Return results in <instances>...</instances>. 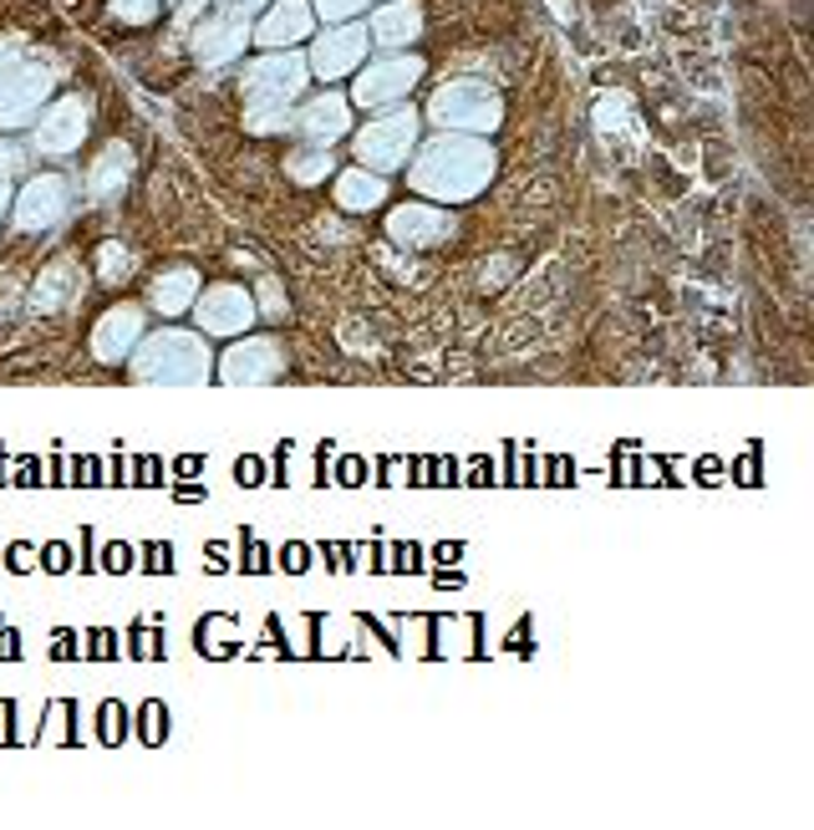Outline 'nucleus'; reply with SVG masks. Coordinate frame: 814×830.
I'll list each match as a JSON object with an SVG mask.
<instances>
[{
	"mask_svg": "<svg viewBox=\"0 0 814 830\" xmlns=\"http://www.w3.org/2000/svg\"><path fill=\"white\" fill-rule=\"evenodd\" d=\"M494 168H499V153L483 138L438 133L423 149H413V158H408V183H413L423 200L468 204L494 183Z\"/></svg>",
	"mask_w": 814,
	"mask_h": 830,
	"instance_id": "nucleus-1",
	"label": "nucleus"
},
{
	"mask_svg": "<svg viewBox=\"0 0 814 830\" xmlns=\"http://www.w3.org/2000/svg\"><path fill=\"white\" fill-rule=\"evenodd\" d=\"M128 378L133 382H204L215 378V357H209V336L199 332H148L128 357Z\"/></svg>",
	"mask_w": 814,
	"mask_h": 830,
	"instance_id": "nucleus-2",
	"label": "nucleus"
},
{
	"mask_svg": "<svg viewBox=\"0 0 814 830\" xmlns=\"http://www.w3.org/2000/svg\"><path fill=\"white\" fill-rule=\"evenodd\" d=\"M351 153L357 164L372 168V174H398L413 158L417 138H423V117L402 102V107H383L377 117H366L362 128H351Z\"/></svg>",
	"mask_w": 814,
	"mask_h": 830,
	"instance_id": "nucleus-3",
	"label": "nucleus"
},
{
	"mask_svg": "<svg viewBox=\"0 0 814 830\" xmlns=\"http://www.w3.org/2000/svg\"><path fill=\"white\" fill-rule=\"evenodd\" d=\"M428 123L438 133H494L504 123V98L479 77H453L432 87Z\"/></svg>",
	"mask_w": 814,
	"mask_h": 830,
	"instance_id": "nucleus-4",
	"label": "nucleus"
},
{
	"mask_svg": "<svg viewBox=\"0 0 814 830\" xmlns=\"http://www.w3.org/2000/svg\"><path fill=\"white\" fill-rule=\"evenodd\" d=\"M428 77V62L417 51H387V56H372L357 67V82H351V102L366 107V113H383V107H402V102L417 92V82Z\"/></svg>",
	"mask_w": 814,
	"mask_h": 830,
	"instance_id": "nucleus-5",
	"label": "nucleus"
},
{
	"mask_svg": "<svg viewBox=\"0 0 814 830\" xmlns=\"http://www.w3.org/2000/svg\"><path fill=\"white\" fill-rule=\"evenodd\" d=\"M311 87V67H306V51H266L255 56L240 77V92L245 102H260V107H296V98H306Z\"/></svg>",
	"mask_w": 814,
	"mask_h": 830,
	"instance_id": "nucleus-6",
	"label": "nucleus"
},
{
	"mask_svg": "<svg viewBox=\"0 0 814 830\" xmlns=\"http://www.w3.org/2000/svg\"><path fill=\"white\" fill-rule=\"evenodd\" d=\"M260 327V311H255V291L240 281H215L204 285L199 301H194V332L215 336V342H234Z\"/></svg>",
	"mask_w": 814,
	"mask_h": 830,
	"instance_id": "nucleus-7",
	"label": "nucleus"
},
{
	"mask_svg": "<svg viewBox=\"0 0 814 830\" xmlns=\"http://www.w3.org/2000/svg\"><path fill=\"white\" fill-rule=\"evenodd\" d=\"M290 372V352H285V336H260L245 332L234 336L230 352L215 362V378L230 382V387H255V382H281Z\"/></svg>",
	"mask_w": 814,
	"mask_h": 830,
	"instance_id": "nucleus-8",
	"label": "nucleus"
},
{
	"mask_svg": "<svg viewBox=\"0 0 814 830\" xmlns=\"http://www.w3.org/2000/svg\"><path fill=\"white\" fill-rule=\"evenodd\" d=\"M87 133H92V98L67 92L51 107H41V117L31 123V153L36 158H72V153H82Z\"/></svg>",
	"mask_w": 814,
	"mask_h": 830,
	"instance_id": "nucleus-9",
	"label": "nucleus"
},
{
	"mask_svg": "<svg viewBox=\"0 0 814 830\" xmlns=\"http://www.w3.org/2000/svg\"><path fill=\"white\" fill-rule=\"evenodd\" d=\"M72 215V179L67 174H26L11 204V230L16 234H51Z\"/></svg>",
	"mask_w": 814,
	"mask_h": 830,
	"instance_id": "nucleus-10",
	"label": "nucleus"
},
{
	"mask_svg": "<svg viewBox=\"0 0 814 830\" xmlns=\"http://www.w3.org/2000/svg\"><path fill=\"white\" fill-rule=\"evenodd\" d=\"M366 51H372V31H366V21H341V26H326V31L311 41L306 51V67L316 82H347L357 77V67L366 62Z\"/></svg>",
	"mask_w": 814,
	"mask_h": 830,
	"instance_id": "nucleus-11",
	"label": "nucleus"
},
{
	"mask_svg": "<svg viewBox=\"0 0 814 830\" xmlns=\"http://www.w3.org/2000/svg\"><path fill=\"white\" fill-rule=\"evenodd\" d=\"M51 87H56V62H21L16 72L0 77V133H16L41 117Z\"/></svg>",
	"mask_w": 814,
	"mask_h": 830,
	"instance_id": "nucleus-12",
	"label": "nucleus"
},
{
	"mask_svg": "<svg viewBox=\"0 0 814 830\" xmlns=\"http://www.w3.org/2000/svg\"><path fill=\"white\" fill-rule=\"evenodd\" d=\"M387 240L402 250H443L458 240V215L428 200H402L387 209Z\"/></svg>",
	"mask_w": 814,
	"mask_h": 830,
	"instance_id": "nucleus-13",
	"label": "nucleus"
},
{
	"mask_svg": "<svg viewBox=\"0 0 814 830\" xmlns=\"http://www.w3.org/2000/svg\"><path fill=\"white\" fill-rule=\"evenodd\" d=\"M143 336H148V306L117 301V306H107V311L92 321V332H87V357L102 362V367H122Z\"/></svg>",
	"mask_w": 814,
	"mask_h": 830,
	"instance_id": "nucleus-14",
	"label": "nucleus"
},
{
	"mask_svg": "<svg viewBox=\"0 0 814 830\" xmlns=\"http://www.w3.org/2000/svg\"><path fill=\"white\" fill-rule=\"evenodd\" d=\"M249 41H255V26L245 16H230V11H209L189 26V56L199 67H230L245 56Z\"/></svg>",
	"mask_w": 814,
	"mask_h": 830,
	"instance_id": "nucleus-15",
	"label": "nucleus"
},
{
	"mask_svg": "<svg viewBox=\"0 0 814 830\" xmlns=\"http://www.w3.org/2000/svg\"><path fill=\"white\" fill-rule=\"evenodd\" d=\"M87 296V270L77 266V255H56L36 270V281L26 285V311L31 316H67L77 311Z\"/></svg>",
	"mask_w": 814,
	"mask_h": 830,
	"instance_id": "nucleus-16",
	"label": "nucleus"
},
{
	"mask_svg": "<svg viewBox=\"0 0 814 830\" xmlns=\"http://www.w3.org/2000/svg\"><path fill=\"white\" fill-rule=\"evenodd\" d=\"M290 133H300V143H316V149H336L351 133V98L321 87L290 113Z\"/></svg>",
	"mask_w": 814,
	"mask_h": 830,
	"instance_id": "nucleus-17",
	"label": "nucleus"
},
{
	"mask_svg": "<svg viewBox=\"0 0 814 830\" xmlns=\"http://www.w3.org/2000/svg\"><path fill=\"white\" fill-rule=\"evenodd\" d=\"M204 291V276L189 260H173V266L153 270L148 285H143V306H148L153 316H164V321H179V316L194 311V301H199Z\"/></svg>",
	"mask_w": 814,
	"mask_h": 830,
	"instance_id": "nucleus-18",
	"label": "nucleus"
},
{
	"mask_svg": "<svg viewBox=\"0 0 814 830\" xmlns=\"http://www.w3.org/2000/svg\"><path fill=\"white\" fill-rule=\"evenodd\" d=\"M366 31H372V47L408 51V47L423 41V31H428V11H423V0H383V5L366 16Z\"/></svg>",
	"mask_w": 814,
	"mask_h": 830,
	"instance_id": "nucleus-19",
	"label": "nucleus"
},
{
	"mask_svg": "<svg viewBox=\"0 0 814 830\" xmlns=\"http://www.w3.org/2000/svg\"><path fill=\"white\" fill-rule=\"evenodd\" d=\"M133 143H122V138H113L107 149L87 164V179H82V189H87V200L92 204H102V209H113L122 194H128V179H133Z\"/></svg>",
	"mask_w": 814,
	"mask_h": 830,
	"instance_id": "nucleus-20",
	"label": "nucleus"
},
{
	"mask_svg": "<svg viewBox=\"0 0 814 830\" xmlns=\"http://www.w3.org/2000/svg\"><path fill=\"white\" fill-rule=\"evenodd\" d=\"M311 26H316L311 0H270L260 26H255V47L290 51V47H300V41H311Z\"/></svg>",
	"mask_w": 814,
	"mask_h": 830,
	"instance_id": "nucleus-21",
	"label": "nucleus"
},
{
	"mask_svg": "<svg viewBox=\"0 0 814 830\" xmlns=\"http://www.w3.org/2000/svg\"><path fill=\"white\" fill-rule=\"evenodd\" d=\"M387 174H372V168H341L336 174V189H332V200H336V209L341 215H377L387 204Z\"/></svg>",
	"mask_w": 814,
	"mask_h": 830,
	"instance_id": "nucleus-22",
	"label": "nucleus"
},
{
	"mask_svg": "<svg viewBox=\"0 0 814 830\" xmlns=\"http://www.w3.org/2000/svg\"><path fill=\"white\" fill-rule=\"evenodd\" d=\"M281 174L296 183V189H316V183L336 179V153L316 149V143H300V149H290L281 158Z\"/></svg>",
	"mask_w": 814,
	"mask_h": 830,
	"instance_id": "nucleus-23",
	"label": "nucleus"
},
{
	"mask_svg": "<svg viewBox=\"0 0 814 830\" xmlns=\"http://www.w3.org/2000/svg\"><path fill=\"white\" fill-rule=\"evenodd\" d=\"M92 276H98V285H107V291L128 285L138 276V250L122 245V240H102L98 255H92Z\"/></svg>",
	"mask_w": 814,
	"mask_h": 830,
	"instance_id": "nucleus-24",
	"label": "nucleus"
},
{
	"mask_svg": "<svg viewBox=\"0 0 814 830\" xmlns=\"http://www.w3.org/2000/svg\"><path fill=\"white\" fill-rule=\"evenodd\" d=\"M290 113L296 107H260V102H245V133L249 138H275V133H290Z\"/></svg>",
	"mask_w": 814,
	"mask_h": 830,
	"instance_id": "nucleus-25",
	"label": "nucleus"
},
{
	"mask_svg": "<svg viewBox=\"0 0 814 830\" xmlns=\"http://www.w3.org/2000/svg\"><path fill=\"white\" fill-rule=\"evenodd\" d=\"M107 16L122 26H148L164 16V0H107Z\"/></svg>",
	"mask_w": 814,
	"mask_h": 830,
	"instance_id": "nucleus-26",
	"label": "nucleus"
},
{
	"mask_svg": "<svg viewBox=\"0 0 814 830\" xmlns=\"http://www.w3.org/2000/svg\"><path fill=\"white\" fill-rule=\"evenodd\" d=\"M255 311H260V321H285L290 301H285V285L275 276H266V281L255 285Z\"/></svg>",
	"mask_w": 814,
	"mask_h": 830,
	"instance_id": "nucleus-27",
	"label": "nucleus"
},
{
	"mask_svg": "<svg viewBox=\"0 0 814 830\" xmlns=\"http://www.w3.org/2000/svg\"><path fill=\"white\" fill-rule=\"evenodd\" d=\"M26 168H31V143L0 133V179H26Z\"/></svg>",
	"mask_w": 814,
	"mask_h": 830,
	"instance_id": "nucleus-28",
	"label": "nucleus"
},
{
	"mask_svg": "<svg viewBox=\"0 0 814 830\" xmlns=\"http://www.w3.org/2000/svg\"><path fill=\"white\" fill-rule=\"evenodd\" d=\"M199 648L209 652V657H230L234 652V627L219 616V622H204L199 627Z\"/></svg>",
	"mask_w": 814,
	"mask_h": 830,
	"instance_id": "nucleus-29",
	"label": "nucleus"
},
{
	"mask_svg": "<svg viewBox=\"0 0 814 830\" xmlns=\"http://www.w3.org/2000/svg\"><path fill=\"white\" fill-rule=\"evenodd\" d=\"M138 733H143V744H164L168 739V708L153 698V703H143V714H138Z\"/></svg>",
	"mask_w": 814,
	"mask_h": 830,
	"instance_id": "nucleus-30",
	"label": "nucleus"
},
{
	"mask_svg": "<svg viewBox=\"0 0 814 830\" xmlns=\"http://www.w3.org/2000/svg\"><path fill=\"white\" fill-rule=\"evenodd\" d=\"M138 565V550L128 546V540H107L98 556V571H107V576H122V571H133Z\"/></svg>",
	"mask_w": 814,
	"mask_h": 830,
	"instance_id": "nucleus-31",
	"label": "nucleus"
},
{
	"mask_svg": "<svg viewBox=\"0 0 814 830\" xmlns=\"http://www.w3.org/2000/svg\"><path fill=\"white\" fill-rule=\"evenodd\" d=\"M311 11H316L326 26H341V21H357L366 11V0H311Z\"/></svg>",
	"mask_w": 814,
	"mask_h": 830,
	"instance_id": "nucleus-32",
	"label": "nucleus"
},
{
	"mask_svg": "<svg viewBox=\"0 0 814 830\" xmlns=\"http://www.w3.org/2000/svg\"><path fill=\"white\" fill-rule=\"evenodd\" d=\"M138 571H148V576H168V571H173V546H168V540H148V546L138 550Z\"/></svg>",
	"mask_w": 814,
	"mask_h": 830,
	"instance_id": "nucleus-33",
	"label": "nucleus"
},
{
	"mask_svg": "<svg viewBox=\"0 0 814 830\" xmlns=\"http://www.w3.org/2000/svg\"><path fill=\"white\" fill-rule=\"evenodd\" d=\"M36 561L47 565L51 576H67L72 565H77V556H72V546H67V540H51V546H41V556H36Z\"/></svg>",
	"mask_w": 814,
	"mask_h": 830,
	"instance_id": "nucleus-34",
	"label": "nucleus"
},
{
	"mask_svg": "<svg viewBox=\"0 0 814 830\" xmlns=\"http://www.w3.org/2000/svg\"><path fill=\"white\" fill-rule=\"evenodd\" d=\"M128 733V714H122V703H102V744H117Z\"/></svg>",
	"mask_w": 814,
	"mask_h": 830,
	"instance_id": "nucleus-35",
	"label": "nucleus"
},
{
	"mask_svg": "<svg viewBox=\"0 0 814 830\" xmlns=\"http://www.w3.org/2000/svg\"><path fill=\"white\" fill-rule=\"evenodd\" d=\"M281 565L290 571V576H306V571H311V546H306V540H290V546H281Z\"/></svg>",
	"mask_w": 814,
	"mask_h": 830,
	"instance_id": "nucleus-36",
	"label": "nucleus"
},
{
	"mask_svg": "<svg viewBox=\"0 0 814 830\" xmlns=\"http://www.w3.org/2000/svg\"><path fill=\"white\" fill-rule=\"evenodd\" d=\"M240 565H245L249 576H266V571H270V550L260 546V540H249V535H245V550H240Z\"/></svg>",
	"mask_w": 814,
	"mask_h": 830,
	"instance_id": "nucleus-37",
	"label": "nucleus"
},
{
	"mask_svg": "<svg viewBox=\"0 0 814 830\" xmlns=\"http://www.w3.org/2000/svg\"><path fill=\"white\" fill-rule=\"evenodd\" d=\"M204 5H209V0H168V16H173V26L189 31V26L204 16Z\"/></svg>",
	"mask_w": 814,
	"mask_h": 830,
	"instance_id": "nucleus-38",
	"label": "nucleus"
},
{
	"mask_svg": "<svg viewBox=\"0 0 814 830\" xmlns=\"http://www.w3.org/2000/svg\"><path fill=\"white\" fill-rule=\"evenodd\" d=\"M21 62H26V41H16V36H0V77H5V72H16Z\"/></svg>",
	"mask_w": 814,
	"mask_h": 830,
	"instance_id": "nucleus-39",
	"label": "nucleus"
},
{
	"mask_svg": "<svg viewBox=\"0 0 814 830\" xmlns=\"http://www.w3.org/2000/svg\"><path fill=\"white\" fill-rule=\"evenodd\" d=\"M234 480L240 484H249V489H255V484H266V464H260V459H234Z\"/></svg>",
	"mask_w": 814,
	"mask_h": 830,
	"instance_id": "nucleus-40",
	"label": "nucleus"
},
{
	"mask_svg": "<svg viewBox=\"0 0 814 830\" xmlns=\"http://www.w3.org/2000/svg\"><path fill=\"white\" fill-rule=\"evenodd\" d=\"M392 571H423V546H398L392 550Z\"/></svg>",
	"mask_w": 814,
	"mask_h": 830,
	"instance_id": "nucleus-41",
	"label": "nucleus"
},
{
	"mask_svg": "<svg viewBox=\"0 0 814 830\" xmlns=\"http://www.w3.org/2000/svg\"><path fill=\"white\" fill-rule=\"evenodd\" d=\"M270 0H215V11H230V16H255V11H266Z\"/></svg>",
	"mask_w": 814,
	"mask_h": 830,
	"instance_id": "nucleus-42",
	"label": "nucleus"
},
{
	"mask_svg": "<svg viewBox=\"0 0 814 830\" xmlns=\"http://www.w3.org/2000/svg\"><path fill=\"white\" fill-rule=\"evenodd\" d=\"M36 484H41V464L26 454V459H21V469H16V489H36Z\"/></svg>",
	"mask_w": 814,
	"mask_h": 830,
	"instance_id": "nucleus-43",
	"label": "nucleus"
},
{
	"mask_svg": "<svg viewBox=\"0 0 814 830\" xmlns=\"http://www.w3.org/2000/svg\"><path fill=\"white\" fill-rule=\"evenodd\" d=\"M72 480L77 484H102V464L98 459H77V464H72Z\"/></svg>",
	"mask_w": 814,
	"mask_h": 830,
	"instance_id": "nucleus-44",
	"label": "nucleus"
},
{
	"mask_svg": "<svg viewBox=\"0 0 814 830\" xmlns=\"http://www.w3.org/2000/svg\"><path fill=\"white\" fill-rule=\"evenodd\" d=\"M92 657H117V631H92Z\"/></svg>",
	"mask_w": 814,
	"mask_h": 830,
	"instance_id": "nucleus-45",
	"label": "nucleus"
},
{
	"mask_svg": "<svg viewBox=\"0 0 814 830\" xmlns=\"http://www.w3.org/2000/svg\"><path fill=\"white\" fill-rule=\"evenodd\" d=\"M36 556H41V550H36V546H26V540H21V546H11V556H5V561H11V571H26V565H31Z\"/></svg>",
	"mask_w": 814,
	"mask_h": 830,
	"instance_id": "nucleus-46",
	"label": "nucleus"
},
{
	"mask_svg": "<svg viewBox=\"0 0 814 830\" xmlns=\"http://www.w3.org/2000/svg\"><path fill=\"white\" fill-rule=\"evenodd\" d=\"M0 657H5V663L21 657V631L16 627H0Z\"/></svg>",
	"mask_w": 814,
	"mask_h": 830,
	"instance_id": "nucleus-47",
	"label": "nucleus"
},
{
	"mask_svg": "<svg viewBox=\"0 0 814 830\" xmlns=\"http://www.w3.org/2000/svg\"><path fill=\"white\" fill-rule=\"evenodd\" d=\"M158 474H164V464H158L153 454H143V459H138V484H158Z\"/></svg>",
	"mask_w": 814,
	"mask_h": 830,
	"instance_id": "nucleus-48",
	"label": "nucleus"
},
{
	"mask_svg": "<svg viewBox=\"0 0 814 830\" xmlns=\"http://www.w3.org/2000/svg\"><path fill=\"white\" fill-rule=\"evenodd\" d=\"M199 469H204V459H199V454H183L179 464H173V474H179V480H194Z\"/></svg>",
	"mask_w": 814,
	"mask_h": 830,
	"instance_id": "nucleus-49",
	"label": "nucleus"
},
{
	"mask_svg": "<svg viewBox=\"0 0 814 830\" xmlns=\"http://www.w3.org/2000/svg\"><path fill=\"white\" fill-rule=\"evenodd\" d=\"M336 474H341V484H357L366 474V464H362V459H341V469H336Z\"/></svg>",
	"mask_w": 814,
	"mask_h": 830,
	"instance_id": "nucleus-50",
	"label": "nucleus"
},
{
	"mask_svg": "<svg viewBox=\"0 0 814 830\" xmlns=\"http://www.w3.org/2000/svg\"><path fill=\"white\" fill-rule=\"evenodd\" d=\"M11 204H16V189H11V179H0V225L11 219Z\"/></svg>",
	"mask_w": 814,
	"mask_h": 830,
	"instance_id": "nucleus-51",
	"label": "nucleus"
},
{
	"mask_svg": "<svg viewBox=\"0 0 814 830\" xmlns=\"http://www.w3.org/2000/svg\"><path fill=\"white\" fill-rule=\"evenodd\" d=\"M179 499H183V505H194V499H204V484L183 480V484H179Z\"/></svg>",
	"mask_w": 814,
	"mask_h": 830,
	"instance_id": "nucleus-52",
	"label": "nucleus"
},
{
	"mask_svg": "<svg viewBox=\"0 0 814 830\" xmlns=\"http://www.w3.org/2000/svg\"><path fill=\"white\" fill-rule=\"evenodd\" d=\"M77 637H72V631H62V637H56V657H77Z\"/></svg>",
	"mask_w": 814,
	"mask_h": 830,
	"instance_id": "nucleus-53",
	"label": "nucleus"
},
{
	"mask_svg": "<svg viewBox=\"0 0 814 830\" xmlns=\"http://www.w3.org/2000/svg\"><path fill=\"white\" fill-rule=\"evenodd\" d=\"M432 556H438V561H458V556H464V546H438Z\"/></svg>",
	"mask_w": 814,
	"mask_h": 830,
	"instance_id": "nucleus-54",
	"label": "nucleus"
},
{
	"mask_svg": "<svg viewBox=\"0 0 814 830\" xmlns=\"http://www.w3.org/2000/svg\"><path fill=\"white\" fill-rule=\"evenodd\" d=\"M5 459H11V454L0 449V489H5Z\"/></svg>",
	"mask_w": 814,
	"mask_h": 830,
	"instance_id": "nucleus-55",
	"label": "nucleus"
}]
</instances>
